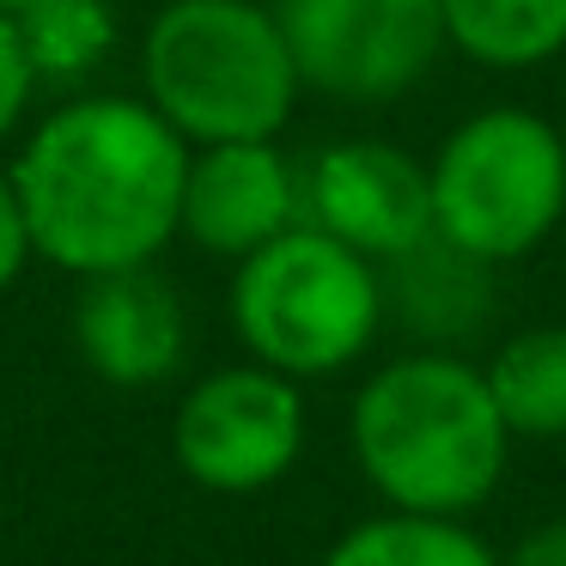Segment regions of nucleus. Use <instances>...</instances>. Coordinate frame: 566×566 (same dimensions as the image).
Wrapping results in <instances>:
<instances>
[{"label": "nucleus", "mask_w": 566, "mask_h": 566, "mask_svg": "<svg viewBox=\"0 0 566 566\" xmlns=\"http://www.w3.org/2000/svg\"><path fill=\"white\" fill-rule=\"evenodd\" d=\"M31 256L55 269L116 274L177 238L189 140L147 98H74L13 159Z\"/></svg>", "instance_id": "nucleus-1"}, {"label": "nucleus", "mask_w": 566, "mask_h": 566, "mask_svg": "<svg viewBox=\"0 0 566 566\" xmlns=\"http://www.w3.org/2000/svg\"><path fill=\"white\" fill-rule=\"evenodd\" d=\"M354 463L390 512L463 517L500 488L512 432L488 371L451 347H420L371 371L354 396Z\"/></svg>", "instance_id": "nucleus-2"}, {"label": "nucleus", "mask_w": 566, "mask_h": 566, "mask_svg": "<svg viewBox=\"0 0 566 566\" xmlns=\"http://www.w3.org/2000/svg\"><path fill=\"white\" fill-rule=\"evenodd\" d=\"M147 104L189 140H274L298 104L281 19L256 0H171L140 43Z\"/></svg>", "instance_id": "nucleus-3"}, {"label": "nucleus", "mask_w": 566, "mask_h": 566, "mask_svg": "<svg viewBox=\"0 0 566 566\" xmlns=\"http://www.w3.org/2000/svg\"><path fill=\"white\" fill-rule=\"evenodd\" d=\"M384 323L378 262L298 220L250 250L232 274V329L250 359L281 378H329L354 366Z\"/></svg>", "instance_id": "nucleus-4"}, {"label": "nucleus", "mask_w": 566, "mask_h": 566, "mask_svg": "<svg viewBox=\"0 0 566 566\" xmlns=\"http://www.w3.org/2000/svg\"><path fill=\"white\" fill-rule=\"evenodd\" d=\"M432 232L481 262H517L566 220V135L536 111L493 104L444 135L427 165Z\"/></svg>", "instance_id": "nucleus-5"}, {"label": "nucleus", "mask_w": 566, "mask_h": 566, "mask_svg": "<svg viewBox=\"0 0 566 566\" xmlns=\"http://www.w3.org/2000/svg\"><path fill=\"white\" fill-rule=\"evenodd\" d=\"M298 86L335 104H390L432 74L444 50L439 0H281Z\"/></svg>", "instance_id": "nucleus-6"}, {"label": "nucleus", "mask_w": 566, "mask_h": 566, "mask_svg": "<svg viewBox=\"0 0 566 566\" xmlns=\"http://www.w3.org/2000/svg\"><path fill=\"white\" fill-rule=\"evenodd\" d=\"M171 451L196 488L262 493L305 451V396L269 366L208 371L177 408Z\"/></svg>", "instance_id": "nucleus-7"}, {"label": "nucleus", "mask_w": 566, "mask_h": 566, "mask_svg": "<svg viewBox=\"0 0 566 566\" xmlns=\"http://www.w3.org/2000/svg\"><path fill=\"white\" fill-rule=\"evenodd\" d=\"M305 226L342 238L366 262H396L432 238L427 165L396 140H335L305 177Z\"/></svg>", "instance_id": "nucleus-8"}, {"label": "nucleus", "mask_w": 566, "mask_h": 566, "mask_svg": "<svg viewBox=\"0 0 566 566\" xmlns=\"http://www.w3.org/2000/svg\"><path fill=\"white\" fill-rule=\"evenodd\" d=\"M298 208H305V184L274 140H220L189 153L177 232L213 256L244 262L250 250L293 232Z\"/></svg>", "instance_id": "nucleus-9"}, {"label": "nucleus", "mask_w": 566, "mask_h": 566, "mask_svg": "<svg viewBox=\"0 0 566 566\" xmlns=\"http://www.w3.org/2000/svg\"><path fill=\"white\" fill-rule=\"evenodd\" d=\"M74 342H80V359L104 384H123V390L159 384L184 366V347H189L184 298L165 274H153V262L92 274L74 305Z\"/></svg>", "instance_id": "nucleus-10"}, {"label": "nucleus", "mask_w": 566, "mask_h": 566, "mask_svg": "<svg viewBox=\"0 0 566 566\" xmlns=\"http://www.w3.org/2000/svg\"><path fill=\"white\" fill-rule=\"evenodd\" d=\"M390 281H384V305L396 298L408 329H427L432 342H463L488 323L493 311V262L469 256V250L444 244L439 232L420 238L415 250H402L396 262H384Z\"/></svg>", "instance_id": "nucleus-11"}, {"label": "nucleus", "mask_w": 566, "mask_h": 566, "mask_svg": "<svg viewBox=\"0 0 566 566\" xmlns=\"http://www.w3.org/2000/svg\"><path fill=\"white\" fill-rule=\"evenodd\" d=\"M439 13L444 43L493 74H530L566 55V0H439Z\"/></svg>", "instance_id": "nucleus-12"}, {"label": "nucleus", "mask_w": 566, "mask_h": 566, "mask_svg": "<svg viewBox=\"0 0 566 566\" xmlns=\"http://www.w3.org/2000/svg\"><path fill=\"white\" fill-rule=\"evenodd\" d=\"M481 371L512 439H566V323L517 329Z\"/></svg>", "instance_id": "nucleus-13"}, {"label": "nucleus", "mask_w": 566, "mask_h": 566, "mask_svg": "<svg viewBox=\"0 0 566 566\" xmlns=\"http://www.w3.org/2000/svg\"><path fill=\"white\" fill-rule=\"evenodd\" d=\"M323 566H500V554L463 524V517H420V512H384L354 524Z\"/></svg>", "instance_id": "nucleus-14"}, {"label": "nucleus", "mask_w": 566, "mask_h": 566, "mask_svg": "<svg viewBox=\"0 0 566 566\" xmlns=\"http://www.w3.org/2000/svg\"><path fill=\"white\" fill-rule=\"evenodd\" d=\"M19 19V38H25V55L38 67V80H74L111 50L116 25L104 0H31Z\"/></svg>", "instance_id": "nucleus-15"}, {"label": "nucleus", "mask_w": 566, "mask_h": 566, "mask_svg": "<svg viewBox=\"0 0 566 566\" xmlns=\"http://www.w3.org/2000/svg\"><path fill=\"white\" fill-rule=\"evenodd\" d=\"M31 92H38V67L25 55V38H19V19L0 13V140L19 128Z\"/></svg>", "instance_id": "nucleus-16"}, {"label": "nucleus", "mask_w": 566, "mask_h": 566, "mask_svg": "<svg viewBox=\"0 0 566 566\" xmlns=\"http://www.w3.org/2000/svg\"><path fill=\"white\" fill-rule=\"evenodd\" d=\"M31 262V232H25V208H19V189L13 177L0 171V293L25 274Z\"/></svg>", "instance_id": "nucleus-17"}, {"label": "nucleus", "mask_w": 566, "mask_h": 566, "mask_svg": "<svg viewBox=\"0 0 566 566\" xmlns=\"http://www.w3.org/2000/svg\"><path fill=\"white\" fill-rule=\"evenodd\" d=\"M500 566H566V517H542L536 530H524L512 554H500Z\"/></svg>", "instance_id": "nucleus-18"}, {"label": "nucleus", "mask_w": 566, "mask_h": 566, "mask_svg": "<svg viewBox=\"0 0 566 566\" xmlns=\"http://www.w3.org/2000/svg\"><path fill=\"white\" fill-rule=\"evenodd\" d=\"M31 0H0V13H25Z\"/></svg>", "instance_id": "nucleus-19"}]
</instances>
